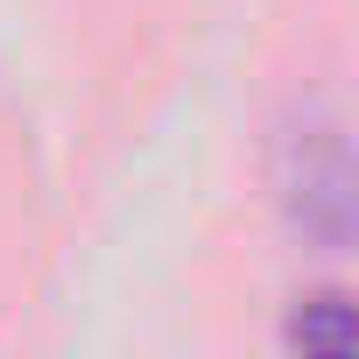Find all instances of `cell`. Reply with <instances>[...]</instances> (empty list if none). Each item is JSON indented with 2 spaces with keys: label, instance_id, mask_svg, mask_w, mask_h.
I'll return each instance as SVG.
<instances>
[{
  "label": "cell",
  "instance_id": "obj_1",
  "mask_svg": "<svg viewBox=\"0 0 359 359\" xmlns=\"http://www.w3.org/2000/svg\"><path fill=\"white\" fill-rule=\"evenodd\" d=\"M268 176H275V205L282 219L324 247L345 254L359 240V169H352V141L345 120L324 99H303L275 120V148H268Z\"/></svg>",
  "mask_w": 359,
  "mask_h": 359
},
{
  "label": "cell",
  "instance_id": "obj_2",
  "mask_svg": "<svg viewBox=\"0 0 359 359\" xmlns=\"http://www.w3.org/2000/svg\"><path fill=\"white\" fill-rule=\"evenodd\" d=\"M289 345H296V352H324V359H345V352L359 345V317H352V303H345L338 289L310 296V303L289 317Z\"/></svg>",
  "mask_w": 359,
  "mask_h": 359
}]
</instances>
